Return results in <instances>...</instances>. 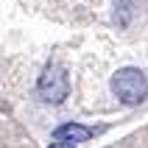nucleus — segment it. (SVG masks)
Returning <instances> with one entry per match:
<instances>
[{
	"mask_svg": "<svg viewBox=\"0 0 148 148\" xmlns=\"http://www.w3.org/2000/svg\"><path fill=\"white\" fill-rule=\"evenodd\" d=\"M112 95L126 106H137L148 98V75L137 67H123L112 75Z\"/></svg>",
	"mask_w": 148,
	"mask_h": 148,
	"instance_id": "f257e3e1",
	"label": "nucleus"
},
{
	"mask_svg": "<svg viewBox=\"0 0 148 148\" xmlns=\"http://www.w3.org/2000/svg\"><path fill=\"white\" fill-rule=\"evenodd\" d=\"M36 92H39L42 101L48 103H62L70 92V81H67V73L59 64H48L42 70L39 81H36Z\"/></svg>",
	"mask_w": 148,
	"mask_h": 148,
	"instance_id": "f03ea898",
	"label": "nucleus"
},
{
	"mask_svg": "<svg viewBox=\"0 0 148 148\" xmlns=\"http://www.w3.org/2000/svg\"><path fill=\"white\" fill-rule=\"evenodd\" d=\"M98 132L101 129H90V126H81V123H64V126H59L56 132H53V137H56V143H70V145H75V143L92 140Z\"/></svg>",
	"mask_w": 148,
	"mask_h": 148,
	"instance_id": "7ed1b4c3",
	"label": "nucleus"
},
{
	"mask_svg": "<svg viewBox=\"0 0 148 148\" xmlns=\"http://www.w3.org/2000/svg\"><path fill=\"white\" fill-rule=\"evenodd\" d=\"M50 148H75V145H70V143H53Z\"/></svg>",
	"mask_w": 148,
	"mask_h": 148,
	"instance_id": "20e7f679",
	"label": "nucleus"
}]
</instances>
